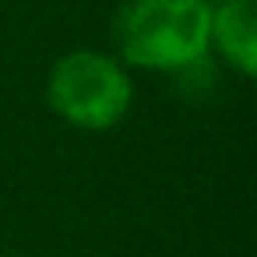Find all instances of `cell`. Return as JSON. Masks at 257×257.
<instances>
[{
	"label": "cell",
	"mask_w": 257,
	"mask_h": 257,
	"mask_svg": "<svg viewBox=\"0 0 257 257\" xmlns=\"http://www.w3.org/2000/svg\"><path fill=\"white\" fill-rule=\"evenodd\" d=\"M134 99L127 67L99 50L64 53L46 78L50 109L78 131H109L116 127Z\"/></svg>",
	"instance_id": "2"
},
{
	"label": "cell",
	"mask_w": 257,
	"mask_h": 257,
	"mask_svg": "<svg viewBox=\"0 0 257 257\" xmlns=\"http://www.w3.org/2000/svg\"><path fill=\"white\" fill-rule=\"evenodd\" d=\"M211 4H215V0H211Z\"/></svg>",
	"instance_id": "4"
},
{
	"label": "cell",
	"mask_w": 257,
	"mask_h": 257,
	"mask_svg": "<svg viewBox=\"0 0 257 257\" xmlns=\"http://www.w3.org/2000/svg\"><path fill=\"white\" fill-rule=\"evenodd\" d=\"M211 50L225 57L243 78L257 74V4L253 0H215L211 4Z\"/></svg>",
	"instance_id": "3"
},
{
	"label": "cell",
	"mask_w": 257,
	"mask_h": 257,
	"mask_svg": "<svg viewBox=\"0 0 257 257\" xmlns=\"http://www.w3.org/2000/svg\"><path fill=\"white\" fill-rule=\"evenodd\" d=\"M211 0H123L113 15L120 64L145 71H187L211 50Z\"/></svg>",
	"instance_id": "1"
}]
</instances>
